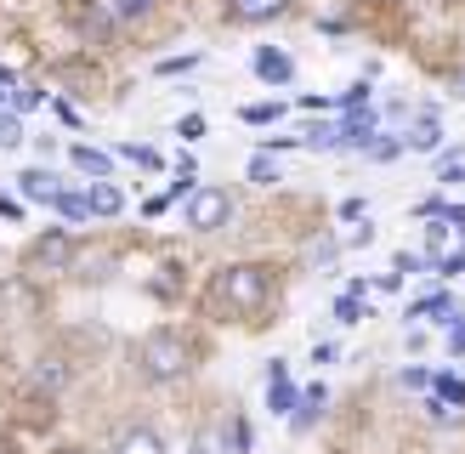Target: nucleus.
<instances>
[{"label": "nucleus", "mask_w": 465, "mask_h": 454, "mask_svg": "<svg viewBox=\"0 0 465 454\" xmlns=\"http://www.w3.org/2000/svg\"><path fill=\"white\" fill-rule=\"evenodd\" d=\"M74 165L91 171V176H108V153H97V148H85V143H80V148H74Z\"/></svg>", "instance_id": "f8f14e48"}, {"label": "nucleus", "mask_w": 465, "mask_h": 454, "mask_svg": "<svg viewBox=\"0 0 465 454\" xmlns=\"http://www.w3.org/2000/svg\"><path fill=\"white\" fill-rule=\"evenodd\" d=\"M244 120L250 125H267V120H278V108L272 103H255V108H244Z\"/></svg>", "instance_id": "a211bd4d"}, {"label": "nucleus", "mask_w": 465, "mask_h": 454, "mask_svg": "<svg viewBox=\"0 0 465 454\" xmlns=\"http://www.w3.org/2000/svg\"><path fill=\"white\" fill-rule=\"evenodd\" d=\"M193 454H227V443H222V431H199V443H193Z\"/></svg>", "instance_id": "f3484780"}, {"label": "nucleus", "mask_w": 465, "mask_h": 454, "mask_svg": "<svg viewBox=\"0 0 465 454\" xmlns=\"http://www.w3.org/2000/svg\"><path fill=\"white\" fill-rule=\"evenodd\" d=\"M335 312H341V324H358V295H341Z\"/></svg>", "instance_id": "aec40b11"}, {"label": "nucleus", "mask_w": 465, "mask_h": 454, "mask_svg": "<svg viewBox=\"0 0 465 454\" xmlns=\"http://www.w3.org/2000/svg\"><path fill=\"white\" fill-rule=\"evenodd\" d=\"M182 370H188V340L176 330H153L143 340V375L148 380H176Z\"/></svg>", "instance_id": "f03ea898"}, {"label": "nucleus", "mask_w": 465, "mask_h": 454, "mask_svg": "<svg viewBox=\"0 0 465 454\" xmlns=\"http://www.w3.org/2000/svg\"><path fill=\"white\" fill-rule=\"evenodd\" d=\"M52 211H63V216L85 222V216H91V193H57V199H52Z\"/></svg>", "instance_id": "9b49d317"}, {"label": "nucleus", "mask_w": 465, "mask_h": 454, "mask_svg": "<svg viewBox=\"0 0 465 454\" xmlns=\"http://www.w3.org/2000/svg\"><path fill=\"white\" fill-rule=\"evenodd\" d=\"M250 176H255V182H278V171L267 165V159H255V165H250Z\"/></svg>", "instance_id": "5701e85b"}, {"label": "nucleus", "mask_w": 465, "mask_h": 454, "mask_svg": "<svg viewBox=\"0 0 465 454\" xmlns=\"http://www.w3.org/2000/svg\"><path fill=\"white\" fill-rule=\"evenodd\" d=\"M0 454H12V438H6V431H0Z\"/></svg>", "instance_id": "a878e982"}, {"label": "nucleus", "mask_w": 465, "mask_h": 454, "mask_svg": "<svg viewBox=\"0 0 465 454\" xmlns=\"http://www.w3.org/2000/svg\"><path fill=\"white\" fill-rule=\"evenodd\" d=\"M68 256H74V244H68L63 233H52V239H40L29 250V267H68Z\"/></svg>", "instance_id": "20e7f679"}, {"label": "nucleus", "mask_w": 465, "mask_h": 454, "mask_svg": "<svg viewBox=\"0 0 465 454\" xmlns=\"http://www.w3.org/2000/svg\"><path fill=\"white\" fill-rule=\"evenodd\" d=\"M255 74H262V80H278V85H284V80L295 74V68H290V57H284V52H262V57H255Z\"/></svg>", "instance_id": "9d476101"}, {"label": "nucleus", "mask_w": 465, "mask_h": 454, "mask_svg": "<svg viewBox=\"0 0 465 454\" xmlns=\"http://www.w3.org/2000/svg\"><path fill=\"white\" fill-rule=\"evenodd\" d=\"M232 6V17H244V23H262V17H278L290 6V0H227Z\"/></svg>", "instance_id": "0eeeda50"}, {"label": "nucleus", "mask_w": 465, "mask_h": 454, "mask_svg": "<svg viewBox=\"0 0 465 454\" xmlns=\"http://www.w3.org/2000/svg\"><path fill=\"white\" fill-rule=\"evenodd\" d=\"M17 182H23V199H45V204H52V199L63 193V188H57V176H52V171H23Z\"/></svg>", "instance_id": "423d86ee"}, {"label": "nucleus", "mask_w": 465, "mask_h": 454, "mask_svg": "<svg viewBox=\"0 0 465 454\" xmlns=\"http://www.w3.org/2000/svg\"><path fill=\"white\" fill-rule=\"evenodd\" d=\"M35 103H40V91H23V85L12 91V108H35Z\"/></svg>", "instance_id": "4be33fe9"}, {"label": "nucleus", "mask_w": 465, "mask_h": 454, "mask_svg": "<svg viewBox=\"0 0 465 454\" xmlns=\"http://www.w3.org/2000/svg\"><path fill=\"white\" fill-rule=\"evenodd\" d=\"M437 136H443V131H437V125H431V120H426V125H420V131H414V148H420V153H426V148H437Z\"/></svg>", "instance_id": "6ab92c4d"}, {"label": "nucleus", "mask_w": 465, "mask_h": 454, "mask_svg": "<svg viewBox=\"0 0 465 454\" xmlns=\"http://www.w3.org/2000/svg\"><path fill=\"white\" fill-rule=\"evenodd\" d=\"M323 409V386H312L307 398H301V415H295V426H312V415Z\"/></svg>", "instance_id": "4468645a"}, {"label": "nucleus", "mask_w": 465, "mask_h": 454, "mask_svg": "<svg viewBox=\"0 0 465 454\" xmlns=\"http://www.w3.org/2000/svg\"><path fill=\"white\" fill-rule=\"evenodd\" d=\"M341 143H346V148H369V143H375V114H358V120H346Z\"/></svg>", "instance_id": "1a4fd4ad"}, {"label": "nucleus", "mask_w": 465, "mask_h": 454, "mask_svg": "<svg viewBox=\"0 0 465 454\" xmlns=\"http://www.w3.org/2000/svg\"><path fill=\"white\" fill-rule=\"evenodd\" d=\"M23 143V125H17V114H0V148H12Z\"/></svg>", "instance_id": "dca6fc26"}, {"label": "nucleus", "mask_w": 465, "mask_h": 454, "mask_svg": "<svg viewBox=\"0 0 465 454\" xmlns=\"http://www.w3.org/2000/svg\"><path fill=\"white\" fill-rule=\"evenodd\" d=\"M216 307H227V312H262L267 307V272L262 267H222L216 272Z\"/></svg>", "instance_id": "f257e3e1"}, {"label": "nucleus", "mask_w": 465, "mask_h": 454, "mask_svg": "<svg viewBox=\"0 0 465 454\" xmlns=\"http://www.w3.org/2000/svg\"><path fill=\"white\" fill-rule=\"evenodd\" d=\"M232 216V199L222 193V188H199L193 199H188V227H199V233H211V227H222Z\"/></svg>", "instance_id": "7ed1b4c3"}, {"label": "nucleus", "mask_w": 465, "mask_h": 454, "mask_svg": "<svg viewBox=\"0 0 465 454\" xmlns=\"http://www.w3.org/2000/svg\"><path fill=\"white\" fill-rule=\"evenodd\" d=\"M114 454H165V443H159L148 426H131V431H120V443H114Z\"/></svg>", "instance_id": "39448f33"}, {"label": "nucleus", "mask_w": 465, "mask_h": 454, "mask_svg": "<svg viewBox=\"0 0 465 454\" xmlns=\"http://www.w3.org/2000/svg\"><path fill=\"white\" fill-rule=\"evenodd\" d=\"M120 12H125V17H136V12H148V0H120Z\"/></svg>", "instance_id": "b1692460"}, {"label": "nucleus", "mask_w": 465, "mask_h": 454, "mask_svg": "<svg viewBox=\"0 0 465 454\" xmlns=\"http://www.w3.org/2000/svg\"><path fill=\"white\" fill-rule=\"evenodd\" d=\"M437 398H443V403H465V380H454V375H443V380H437Z\"/></svg>", "instance_id": "2eb2a0df"}, {"label": "nucleus", "mask_w": 465, "mask_h": 454, "mask_svg": "<svg viewBox=\"0 0 465 454\" xmlns=\"http://www.w3.org/2000/svg\"><path fill=\"white\" fill-rule=\"evenodd\" d=\"M267 403L278 409V415H284V409L295 403V392H290V380H284V363H272V370H267Z\"/></svg>", "instance_id": "6e6552de"}, {"label": "nucleus", "mask_w": 465, "mask_h": 454, "mask_svg": "<svg viewBox=\"0 0 465 454\" xmlns=\"http://www.w3.org/2000/svg\"><path fill=\"white\" fill-rule=\"evenodd\" d=\"M199 57H165V63H159V74H182V68H193Z\"/></svg>", "instance_id": "412c9836"}, {"label": "nucleus", "mask_w": 465, "mask_h": 454, "mask_svg": "<svg viewBox=\"0 0 465 454\" xmlns=\"http://www.w3.org/2000/svg\"><path fill=\"white\" fill-rule=\"evenodd\" d=\"M91 211L114 216V211H120V188H91Z\"/></svg>", "instance_id": "ddd939ff"}, {"label": "nucleus", "mask_w": 465, "mask_h": 454, "mask_svg": "<svg viewBox=\"0 0 465 454\" xmlns=\"http://www.w3.org/2000/svg\"><path fill=\"white\" fill-rule=\"evenodd\" d=\"M449 347H454V352H465V324L454 330V340H449Z\"/></svg>", "instance_id": "393cba45"}]
</instances>
